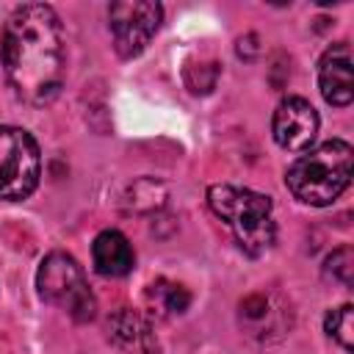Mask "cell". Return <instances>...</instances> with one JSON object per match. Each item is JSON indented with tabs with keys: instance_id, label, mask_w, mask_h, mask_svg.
Listing matches in <instances>:
<instances>
[{
	"instance_id": "1",
	"label": "cell",
	"mask_w": 354,
	"mask_h": 354,
	"mask_svg": "<svg viewBox=\"0 0 354 354\" xmlns=\"http://www.w3.org/2000/svg\"><path fill=\"white\" fill-rule=\"evenodd\" d=\"M0 58L11 88L30 105L50 102L64 80V33L55 11L25 3L11 11L0 36Z\"/></svg>"
},
{
	"instance_id": "7",
	"label": "cell",
	"mask_w": 354,
	"mask_h": 354,
	"mask_svg": "<svg viewBox=\"0 0 354 354\" xmlns=\"http://www.w3.org/2000/svg\"><path fill=\"white\" fill-rule=\"evenodd\" d=\"M274 141L288 152H304L318 136V113L301 97H288L277 105L271 119Z\"/></svg>"
},
{
	"instance_id": "4",
	"label": "cell",
	"mask_w": 354,
	"mask_h": 354,
	"mask_svg": "<svg viewBox=\"0 0 354 354\" xmlns=\"http://www.w3.org/2000/svg\"><path fill=\"white\" fill-rule=\"evenodd\" d=\"M36 288L44 301L66 310L75 321H91L97 313V301L94 293L88 290L83 268L66 252H50L41 260L36 274Z\"/></svg>"
},
{
	"instance_id": "8",
	"label": "cell",
	"mask_w": 354,
	"mask_h": 354,
	"mask_svg": "<svg viewBox=\"0 0 354 354\" xmlns=\"http://www.w3.org/2000/svg\"><path fill=\"white\" fill-rule=\"evenodd\" d=\"M318 86L329 105H348L354 97V77H351V50L346 41L332 44L321 64H318Z\"/></svg>"
},
{
	"instance_id": "12",
	"label": "cell",
	"mask_w": 354,
	"mask_h": 354,
	"mask_svg": "<svg viewBox=\"0 0 354 354\" xmlns=\"http://www.w3.org/2000/svg\"><path fill=\"white\" fill-rule=\"evenodd\" d=\"M147 301H149L152 313H158V315H177V313H185L188 310L191 293L183 285H177V282L158 279V282L149 285Z\"/></svg>"
},
{
	"instance_id": "2",
	"label": "cell",
	"mask_w": 354,
	"mask_h": 354,
	"mask_svg": "<svg viewBox=\"0 0 354 354\" xmlns=\"http://www.w3.org/2000/svg\"><path fill=\"white\" fill-rule=\"evenodd\" d=\"M285 183L304 205L324 207L335 202L351 183V144L332 138L301 155L285 174Z\"/></svg>"
},
{
	"instance_id": "9",
	"label": "cell",
	"mask_w": 354,
	"mask_h": 354,
	"mask_svg": "<svg viewBox=\"0 0 354 354\" xmlns=\"http://www.w3.org/2000/svg\"><path fill=\"white\" fill-rule=\"evenodd\" d=\"M111 337L113 343L124 351V354H158V337L152 332V326L147 324L144 315H138L136 310H116L111 315Z\"/></svg>"
},
{
	"instance_id": "6",
	"label": "cell",
	"mask_w": 354,
	"mask_h": 354,
	"mask_svg": "<svg viewBox=\"0 0 354 354\" xmlns=\"http://www.w3.org/2000/svg\"><path fill=\"white\" fill-rule=\"evenodd\" d=\"M160 17H163V8L158 3H149V0L111 3L108 19H111V36H113L116 53L122 58L138 55L149 44V39L158 33Z\"/></svg>"
},
{
	"instance_id": "11",
	"label": "cell",
	"mask_w": 354,
	"mask_h": 354,
	"mask_svg": "<svg viewBox=\"0 0 354 354\" xmlns=\"http://www.w3.org/2000/svg\"><path fill=\"white\" fill-rule=\"evenodd\" d=\"M241 324L249 329V335H257L260 340L268 337V332L282 335L285 332V310L274 304L266 293H252L241 301Z\"/></svg>"
},
{
	"instance_id": "3",
	"label": "cell",
	"mask_w": 354,
	"mask_h": 354,
	"mask_svg": "<svg viewBox=\"0 0 354 354\" xmlns=\"http://www.w3.org/2000/svg\"><path fill=\"white\" fill-rule=\"evenodd\" d=\"M207 205L218 218L227 221L243 252L263 254L274 243L277 227L271 216V199L266 194L238 185H210Z\"/></svg>"
},
{
	"instance_id": "10",
	"label": "cell",
	"mask_w": 354,
	"mask_h": 354,
	"mask_svg": "<svg viewBox=\"0 0 354 354\" xmlns=\"http://www.w3.org/2000/svg\"><path fill=\"white\" fill-rule=\"evenodd\" d=\"M91 260H94V268L102 274V277H124L133 263H136V254H133V246L130 241L116 232V230H105L94 238V246H91Z\"/></svg>"
},
{
	"instance_id": "14",
	"label": "cell",
	"mask_w": 354,
	"mask_h": 354,
	"mask_svg": "<svg viewBox=\"0 0 354 354\" xmlns=\"http://www.w3.org/2000/svg\"><path fill=\"white\" fill-rule=\"evenodd\" d=\"M326 274L343 285L354 282V249L351 246H340L326 257Z\"/></svg>"
},
{
	"instance_id": "13",
	"label": "cell",
	"mask_w": 354,
	"mask_h": 354,
	"mask_svg": "<svg viewBox=\"0 0 354 354\" xmlns=\"http://www.w3.org/2000/svg\"><path fill=\"white\" fill-rule=\"evenodd\" d=\"M326 332L346 351H351V346H354V307L351 304H343V307L326 313Z\"/></svg>"
},
{
	"instance_id": "5",
	"label": "cell",
	"mask_w": 354,
	"mask_h": 354,
	"mask_svg": "<svg viewBox=\"0 0 354 354\" xmlns=\"http://www.w3.org/2000/svg\"><path fill=\"white\" fill-rule=\"evenodd\" d=\"M41 158L30 133L0 124V199H25L39 185Z\"/></svg>"
}]
</instances>
